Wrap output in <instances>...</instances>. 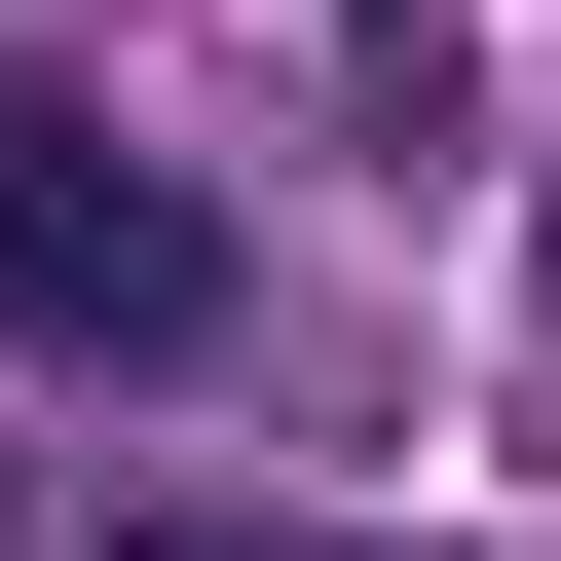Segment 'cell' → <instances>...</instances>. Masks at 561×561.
Here are the masks:
<instances>
[{"mask_svg": "<svg viewBox=\"0 0 561 561\" xmlns=\"http://www.w3.org/2000/svg\"><path fill=\"white\" fill-rule=\"evenodd\" d=\"M225 337H262V300H225V187H187L113 76H0V375H113V412H150V375H225Z\"/></svg>", "mask_w": 561, "mask_h": 561, "instance_id": "1", "label": "cell"}, {"mask_svg": "<svg viewBox=\"0 0 561 561\" xmlns=\"http://www.w3.org/2000/svg\"><path fill=\"white\" fill-rule=\"evenodd\" d=\"M76 561H449V524H187V486H113Z\"/></svg>", "mask_w": 561, "mask_h": 561, "instance_id": "2", "label": "cell"}, {"mask_svg": "<svg viewBox=\"0 0 561 561\" xmlns=\"http://www.w3.org/2000/svg\"><path fill=\"white\" fill-rule=\"evenodd\" d=\"M0 561H76V524H38V486H0Z\"/></svg>", "mask_w": 561, "mask_h": 561, "instance_id": "3", "label": "cell"}, {"mask_svg": "<svg viewBox=\"0 0 561 561\" xmlns=\"http://www.w3.org/2000/svg\"><path fill=\"white\" fill-rule=\"evenodd\" d=\"M524 262H561V225H524Z\"/></svg>", "mask_w": 561, "mask_h": 561, "instance_id": "4", "label": "cell"}]
</instances>
